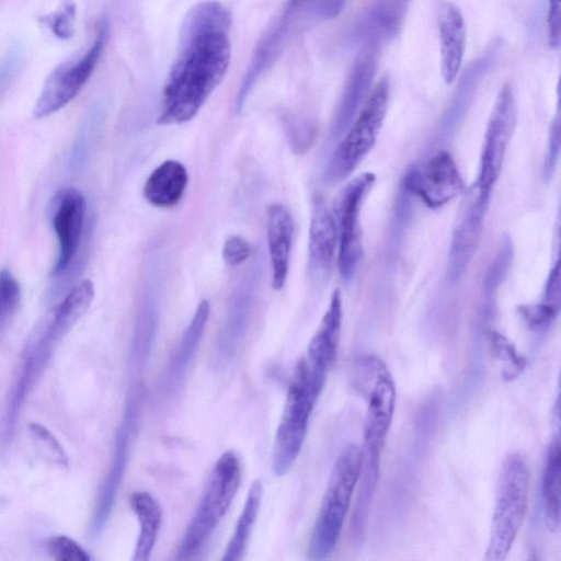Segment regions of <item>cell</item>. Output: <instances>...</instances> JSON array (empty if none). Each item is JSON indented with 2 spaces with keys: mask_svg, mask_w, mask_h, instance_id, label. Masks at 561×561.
Listing matches in <instances>:
<instances>
[{
  "mask_svg": "<svg viewBox=\"0 0 561 561\" xmlns=\"http://www.w3.org/2000/svg\"><path fill=\"white\" fill-rule=\"evenodd\" d=\"M231 15L217 1L193 7L180 32V51L164 84L159 125L191 121L225 78L231 57Z\"/></svg>",
  "mask_w": 561,
  "mask_h": 561,
  "instance_id": "1",
  "label": "cell"
},
{
  "mask_svg": "<svg viewBox=\"0 0 561 561\" xmlns=\"http://www.w3.org/2000/svg\"><path fill=\"white\" fill-rule=\"evenodd\" d=\"M355 370L359 389L367 398L357 499L369 502L378 483L381 453L394 414L396 385L387 366L376 355L360 356Z\"/></svg>",
  "mask_w": 561,
  "mask_h": 561,
  "instance_id": "2",
  "label": "cell"
},
{
  "mask_svg": "<svg viewBox=\"0 0 561 561\" xmlns=\"http://www.w3.org/2000/svg\"><path fill=\"white\" fill-rule=\"evenodd\" d=\"M328 373L305 356L295 366L273 448L272 468L278 477L291 469L301 451L309 420Z\"/></svg>",
  "mask_w": 561,
  "mask_h": 561,
  "instance_id": "3",
  "label": "cell"
},
{
  "mask_svg": "<svg viewBox=\"0 0 561 561\" xmlns=\"http://www.w3.org/2000/svg\"><path fill=\"white\" fill-rule=\"evenodd\" d=\"M362 447L348 444L336 457L310 535L308 557H330L340 538L362 469Z\"/></svg>",
  "mask_w": 561,
  "mask_h": 561,
  "instance_id": "4",
  "label": "cell"
},
{
  "mask_svg": "<svg viewBox=\"0 0 561 561\" xmlns=\"http://www.w3.org/2000/svg\"><path fill=\"white\" fill-rule=\"evenodd\" d=\"M529 493V470L524 457L510 454L503 461L484 560L502 561L524 523Z\"/></svg>",
  "mask_w": 561,
  "mask_h": 561,
  "instance_id": "5",
  "label": "cell"
},
{
  "mask_svg": "<svg viewBox=\"0 0 561 561\" xmlns=\"http://www.w3.org/2000/svg\"><path fill=\"white\" fill-rule=\"evenodd\" d=\"M389 94V80L383 77L368 93L357 117L330 157L325 183L336 184L347 179L371 151L387 114Z\"/></svg>",
  "mask_w": 561,
  "mask_h": 561,
  "instance_id": "6",
  "label": "cell"
},
{
  "mask_svg": "<svg viewBox=\"0 0 561 561\" xmlns=\"http://www.w3.org/2000/svg\"><path fill=\"white\" fill-rule=\"evenodd\" d=\"M241 481V462L233 450L224 453L214 465L197 510L181 541L178 559L198 551L226 515Z\"/></svg>",
  "mask_w": 561,
  "mask_h": 561,
  "instance_id": "7",
  "label": "cell"
},
{
  "mask_svg": "<svg viewBox=\"0 0 561 561\" xmlns=\"http://www.w3.org/2000/svg\"><path fill=\"white\" fill-rule=\"evenodd\" d=\"M108 24L98 25L91 46L80 56L59 64L46 78L34 106L36 118L47 117L70 103L92 76L106 45Z\"/></svg>",
  "mask_w": 561,
  "mask_h": 561,
  "instance_id": "8",
  "label": "cell"
},
{
  "mask_svg": "<svg viewBox=\"0 0 561 561\" xmlns=\"http://www.w3.org/2000/svg\"><path fill=\"white\" fill-rule=\"evenodd\" d=\"M376 181L371 172L352 179L340 192L334 204L337 228V267L345 280L351 279L363 257L359 214L366 194Z\"/></svg>",
  "mask_w": 561,
  "mask_h": 561,
  "instance_id": "9",
  "label": "cell"
},
{
  "mask_svg": "<svg viewBox=\"0 0 561 561\" xmlns=\"http://www.w3.org/2000/svg\"><path fill=\"white\" fill-rule=\"evenodd\" d=\"M517 121V105L513 87L505 83L499 91L486 122L479 173L476 185L492 191L501 173L505 152Z\"/></svg>",
  "mask_w": 561,
  "mask_h": 561,
  "instance_id": "10",
  "label": "cell"
},
{
  "mask_svg": "<svg viewBox=\"0 0 561 561\" xmlns=\"http://www.w3.org/2000/svg\"><path fill=\"white\" fill-rule=\"evenodd\" d=\"M403 185L430 208L446 205L465 190L456 161L447 151H439L425 163L411 169Z\"/></svg>",
  "mask_w": 561,
  "mask_h": 561,
  "instance_id": "11",
  "label": "cell"
},
{
  "mask_svg": "<svg viewBox=\"0 0 561 561\" xmlns=\"http://www.w3.org/2000/svg\"><path fill=\"white\" fill-rule=\"evenodd\" d=\"M491 191L476 184L468 191L456 215L449 248V274L458 278L479 244Z\"/></svg>",
  "mask_w": 561,
  "mask_h": 561,
  "instance_id": "12",
  "label": "cell"
},
{
  "mask_svg": "<svg viewBox=\"0 0 561 561\" xmlns=\"http://www.w3.org/2000/svg\"><path fill=\"white\" fill-rule=\"evenodd\" d=\"M49 217L58 241V255L51 274L66 272L75 259L85 218V201L75 187H62L53 196L49 205Z\"/></svg>",
  "mask_w": 561,
  "mask_h": 561,
  "instance_id": "13",
  "label": "cell"
},
{
  "mask_svg": "<svg viewBox=\"0 0 561 561\" xmlns=\"http://www.w3.org/2000/svg\"><path fill=\"white\" fill-rule=\"evenodd\" d=\"M138 411V396H130L115 437L113 460L99 493L91 525L93 536H96L106 523L123 481L129 456L131 431L137 420Z\"/></svg>",
  "mask_w": 561,
  "mask_h": 561,
  "instance_id": "14",
  "label": "cell"
},
{
  "mask_svg": "<svg viewBox=\"0 0 561 561\" xmlns=\"http://www.w3.org/2000/svg\"><path fill=\"white\" fill-rule=\"evenodd\" d=\"M377 51L376 43H366L354 61L333 119L332 133L334 135H340L347 129L366 96L377 67Z\"/></svg>",
  "mask_w": 561,
  "mask_h": 561,
  "instance_id": "15",
  "label": "cell"
},
{
  "mask_svg": "<svg viewBox=\"0 0 561 561\" xmlns=\"http://www.w3.org/2000/svg\"><path fill=\"white\" fill-rule=\"evenodd\" d=\"M439 36L440 72L445 83L455 81L466 49V24L460 9L449 0L436 5Z\"/></svg>",
  "mask_w": 561,
  "mask_h": 561,
  "instance_id": "16",
  "label": "cell"
},
{
  "mask_svg": "<svg viewBox=\"0 0 561 561\" xmlns=\"http://www.w3.org/2000/svg\"><path fill=\"white\" fill-rule=\"evenodd\" d=\"M268 253L272 267V287L280 290L287 279L294 237L290 210L283 204H272L266 220Z\"/></svg>",
  "mask_w": 561,
  "mask_h": 561,
  "instance_id": "17",
  "label": "cell"
},
{
  "mask_svg": "<svg viewBox=\"0 0 561 561\" xmlns=\"http://www.w3.org/2000/svg\"><path fill=\"white\" fill-rule=\"evenodd\" d=\"M337 247L335 217L321 195L312 201L309 227V266L318 276L325 275L332 265Z\"/></svg>",
  "mask_w": 561,
  "mask_h": 561,
  "instance_id": "18",
  "label": "cell"
},
{
  "mask_svg": "<svg viewBox=\"0 0 561 561\" xmlns=\"http://www.w3.org/2000/svg\"><path fill=\"white\" fill-rule=\"evenodd\" d=\"M209 313V301L204 299L197 306L165 368L162 387L168 394L176 393L183 385L188 367L203 337Z\"/></svg>",
  "mask_w": 561,
  "mask_h": 561,
  "instance_id": "19",
  "label": "cell"
},
{
  "mask_svg": "<svg viewBox=\"0 0 561 561\" xmlns=\"http://www.w3.org/2000/svg\"><path fill=\"white\" fill-rule=\"evenodd\" d=\"M342 314L341 293L339 289H335L331 296L328 309L304 355L311 363L327 370H330L337 354Z\"/></svg>",
  "mask_w": 561,
  "mask_h": 561,
  "instance_id": "20",
  "label": "cell"
},
{
  "mask_svg": "<svg viewBox=\"0 0 561 561\" xmlns=\"http://www.w3.org/2000/svg\"><path fill=\"white\" fill-rule=\"evenodd\" d=\"M188 183L185 167L176 160H165L148 176L144 197L152 206L170 208L182 198Z\"/></svg>",
  "mask_w": 561,
  "mask_h": 561,
  "instance_id": "21",
  "label": "cell"
},
{
  "mask_svg": "<svg viewBox=\"0 0 561 561\" xmlns=\"http://www.w3.org/2000/svg\"><path fill=\"white\" fill-rule=\"evenodd\" d=\"M129 504L139 523V536L133 560L147 561L161 528L162 510L157 500L145 491L134 492L129 497Z\"/></svg>",
  "mask_w": 561,
  "mask_h": 561,
  "instance_id": "22",
  "label": "cell"
},
{
  "mask_svg": "<svg viewBox=\"0 0 561 561\" xmlns=\"http://www.w3.org/2000/svg\"><path fill=\"white\" fill-rule=\"evenodd\" d=\"M542 507L545 523L550 531L560 526V438L556 435L547 451L542 474Z\"/></svg>",
  "mask_w": 561,
  "mask_h": 561,
  "instance_id": "23",
  "label": "cell"
},
{
  "mask_svg": "<svg viewBox=\"0 0 561 561\" xmlns=\"http://www.w3.org/2000/svg\"><path fill=\"white\" fill-rule=\"evenodd\" d=\"M262 497V482L255 480L249 489L242 512L240 513L233 534L225 549L222 556L224 561H238L243 557L253 525L257 518Z\"/></svg>",
  "mask_w": 561,
  "mask_h": 561,
  "instance_id": "24",
  "label": "cell"
},
{
  "mask_svg": "<svg viewBox=\"0 0 561 561\" xmlns=\"http://www.w3.org/2000/svg\"><path fill=\"white\" fill-rule=\"evenodd\" d=\"M490 346L494 357L502 363V374L506 379L517 377L525 368V357L519 355L515 346L501 333H490Z\"/></svg>",
  "mask_w": 561,
  "mask_h": 561,
  "instance_id": "25",
  "label": "cell"
},
{
  "mask_svg": "<svg viewBox=\"0 0 561 561\" xmlns=\"http://www.w3.org/2000/svg\"><path fill=\"white\" fill-rule=\"evenodd\" d=\"M21 298L18 280L9 270L0 272V334L14 316Z\"/></svg>",
  "mask_w": 561,
  "mask_h": 561,
  "instance_id": "26",
  "label": "cell"
},
{
  "mask_svg": "<svg viewBox=\"0 0 561 561\" xmlns=\"http://www.w3.org/2000/svg\"><path fill=\"white\" fill-rule=\"evenodd\" d=\"M28 433L41 455L59 466L68 465V457L54 435L43 425L31 423Z\"/></svg>",
  "mask_w": 561,
  "mask_h": 561,
  "instance_id": "27",
  "label": "cell"
},
{
  "mask_svg": "<svg viewBox=\"0 0 561 561\" xmlns=\"http://www.w3.org/2000/svg\"><path fill=\"white\" fill-rule=\"evenodd\" d=\"M76 4L64 0L55 11L42 18V22L60 39H68L75 32Z\"/></svg>",
  "mask_w": 561,
  "mask_h": 561,
  "instance_id": "28",
  "label": "cell"
},
{
  "mask_svg": "<svg viewBox=\"0 0 561 561\" xmlns=\"http://www.w3.org/2000/svg\"><path fill=\"white\" fill-rule=\"evenodd\" d=\"M46 548L53 559L58 561H89L87 551L67 536H55L47 540Z\"/></svg>",
  "mask_w": 561,
  "mask_h": 561,
  "instance_id": "29",
  "label": "cell"
},
{
  "mask_svg": "<svg viewBox=\"0 0 561 561\" xmlns=\"http://www.w3.org/2000/svg\"><path fill=\"white\" fill-rule=\"evenodd\" d=\"M519 313L525 322L534 330H542L549 325L557 317L559 310L546 304L545 301L538 304L522 305L518 307Z\"/></svg>",
  "mask_w": 561,
  "mask_h": 561,
  "instance_id": "30",
  "label": "cell"
},
{
  "mask_svg": "<svg viewBox=\"0 0 561 561\" xmlns=\"http://www.w3.org/2000/svg\"><path fill=\"white\" fill-rule=\"evenodd\" d=\"M251 254V245L242 236H230L222 247V260L228 266H238Z\"/></svg>",
  "mask_w": 561,
  "mask_h": 561,
  "instance_id": "31",
  "label": "cell"
},
{
  "mask_svg": "<svg viewBox=\"0 0 561 561\" xmlns=\"http://www.w3.org/2000/svg\"><path fill=\"white\" fill-rule=\"evenodd\" d=\"M22 62V51L12 47L0 61V98L5 93Z\"/></svg>",
  "mask_w": 561,
  "mask_h": 561,
  "instance_id": "32",
  "label": "cell"
},
{
  "mask_svg": "<svg viewBox=\"0 0 561 561\" xmlns=\"http://www.w3.org/2000/svg\"><path fill=\"white\" fill-rule=\"evenodd\" d=\"M347 0H312L306 13L316 20H329L337 16Z\"/></svg>",
  "mask_w": 561,
  "mask_h": 561,
  "instance_id": "33",
  "label": "cell"
},
{
  "mask_svg": "<svg viewBox=\"0 0 561 561\" xmlns=\"http://www.w3.org/2000/svg\"><path fill=\"white\" fill-rule=\"evenodd\" d=\"M561 0H548V43L552 49L560 45Z\"/></svg>",
  "mask_w": 561,
  "mask_h": 561,
  "instance_id": "34",
  "label": "cell"
},
{
  "mask_svg": "<svg viewBox=\"0 0 561 561\" xmlns=\"http://www.w3.org/2000/svg\"><path fill=\"white\" fill-rule=\"evenodd\" d=\"M560 262L552 267L545 288V302L559 310L560 308Z\"/></svg>",
  "mask_w": 561,
  "mask_h": 561,
  "instance_id": "35",
  "label": "cell"
},
{
  "mask_svg": "<svg viewBox=\"0 0 561 561\" xmlns=\"http://www.w3.org/2000/svg\"><path fill=\"white\" fill-rule=\"evenodd\" d=\"M559 140H560V123H559V117L557 116L550 127V137H549L547 162H546V168H548V172L553 168V164L557 161V158L559 154V145H560Z\"/></svg>",
  "mask_w": 561,
  "mask_h": 561,
  "instance_id": "36",
  "label": "cell"
},
{
  "mask_svg": "<svg viewBox=\"0 0 561 561\" xmlns=\"http://www.w3.org/2000/svg\"><path fill=\"white\" fill-rule=\"evenodd\" d=\"M389 19L396 33L399 32L410 0H386Z\"/></svg>",
  "mask_w": 561,
  "mask_h": 561,
  "instance_id": "37",
  "label": "cell"
},
{
  "mask_svg": "<svg viewBox=\"0 0 561 561\" xmlns=\"http://www.w3.org/2000/svg\"><path fill=\"white\" fill-rule=\"evenodd\" d=\"M311 1L312 0H287L282 16L290 21L295 14L306 11Z\"/></svg>",
  "mask_w": 561,
  "mask_h": 561,
  "instance_id": "38",
  "label": "cell"
}]
</instances>
